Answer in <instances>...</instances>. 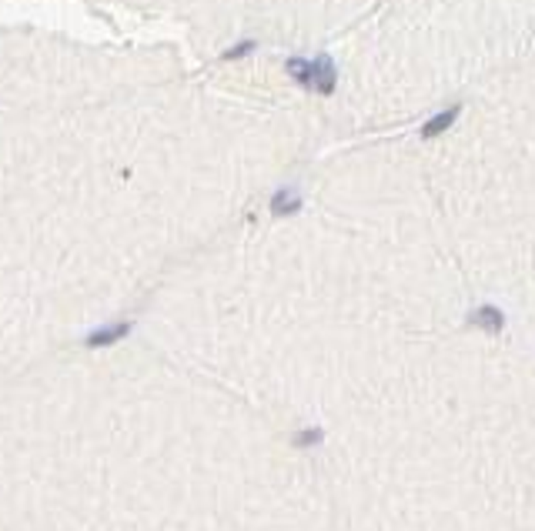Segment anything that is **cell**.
Segmentation results:
<instances>
[{
  "label": "cell",
  "instance_id": "obj_3",
  "mask_svg": "<svg viewBox=\"0 0 535 531\" xmlns=\"http://www.w3.org/2000/svg\"><path fill=\"white\" fill-rule=\"evenodd\" d=\"M301 207H305V198L295 184H284L271 194V214L275 217H295V214H301Z\"/></svg>",
  "mask_w": 535,
  "mask_h": 531
},
{
  "label": "cell",
  "instance_id": "obj_6",
  "mask_svg": "<svg viewBox=\"0 0 535 531\" xmlns=\"http://www.w3.org/2000/svg\"><path fill=\"white\" fill-rule=\"evenodd\" d=\"M284 71H288V77H291L298 87L311 91V60H308V57H288V60H284Z\"/></svg>",
  "mask_w": 535,
  "mask_h": 531
},
{
  "label": "cell",
  "instance_id": "obj_2",
  "mask_svg": "<svg viewBox=\"0 0 535 531\" xmlns=\"http://www.w3.org/2000/svg\"><path fill=\"white\" fill-rule=\"evenodd\" d=\"M334 87H338V67L328 54H318L311 57V91L321 94V97H332Z\"/></svg>",
  "mask_w": 535,
  "mask_h": 531
},
{
  "label": "cell",
  "instance_id": "obj_8",
  "mask_svg": "<svg viewBox=\"0 0 535 531\" xmlns=\"http://www.w3.org/2000/svg\"><path fill=\"white\" fill-rule=\"evenodd\" d=\"M321 438H325L321 428H308V431H298V434H295V445H298V448H311V445H318Z\"/></svg>",
  "mask_w": 535,
  "mask_h": 531
},
{
  "label": "cell",
  "instance_id": "obj_5",
  "mask_svg": "<svg viewBox=\"0 0 535 531\" xmlns=\"http://www.w3.org/2000/svg\"><path fill=\"white\" fill-rule=\"evenodd\" d=\"M130 328H134L130 321H117V324H107V328L91 331V334L84 338V344H87V348H111V344H117L121 338H128Z\"/></svg>",
  "mask_w": 535,
  "mask_h": 531
},
{
  "label": "cell",
  "instance_id": "obj_1",
  "mask_svg": "<svg viewBox=\"0 0 535 531\" xmlns=\"http://www.w3.org/2000/svg\"><path fill=\"white\" fill-rule=\"evenodd\" d=\"M465 324L482 331V334H488V338H499V334L505 331V311H502L499 304H479V307L468 311Z\"/></svg>",
  "mask_w": 535,
  "mask_h": 531
},
{
  "label": "cell",
  "instance_id": "obj_7",
  "mask_svg": "<svg viewBox=\"0 0 535 531\" xmlns=\"http://www.w3.org/2000/svg\"><path fill=\"white\" fill-rule=\"evenodd\" d=\"M258 51V40H238L234 47H228V51L221 54V60H241V57H248V54H255Z\"/></svg>",
  "mask_w": 535,
  "mask_h": 531
},
{
  "label": "cell",
  "instance_id": "obj_4",
  "mask_svg": "<svg viewBox=\"0 0 535 531\" xmlns=\"http://www.w3.org/2000/svg\"><path fill=\"white\" fill-rule=\"evenodd\" d=\"M459 117H462V104H448L445 110L432 114V117H429L425 124L418 127V137H422V141H435V137H442V134H445L448 127L455 124Z\"/></svg>",
  "mask_w": 535,
  "mask_h": 531
}]
</instances>
